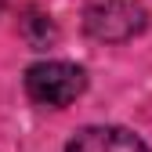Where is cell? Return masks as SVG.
Here are the masks:
<instances>
[{
  "instance_id": "3",
  "label": "cell",
  "mask_w": 152,
  "mask_h": 152,
  "mask_svg": "<svg viewBox=\"0 0 152 152\" xmlns=\"http://www.w3.org/2000/svg\"><path fill=\"white\" fill-rule=\"evenodd\" d=\"M65 152H148L138 134L123 127H83Z\"/></svg>"
},
{
  "instance_id": "1",
  "label": "cell",
  "mask_w": 152,
  "mask_h": 152,
  "mask_svg": "<svg viewBox=\"0 0 152 152\" xmlns=\"http://www.w3.org/2000/svg\"><path fill=\"white\" fill-rule=\"evenodd\" d=\"M83 87H87V76L72 62H36L26 72V94L36 105L65 109L69 102L83 94Z\"/></svg>"
},
{
  "instance_id": "2",
  "label": "cell",
  "mask_w": 152,
  "mask_h": 152,
  "mask_svg": "<svg viewBox=\"0 0 152 152\" xmlns=\"http://www.w3.org/2000/svg\"><path fill=\"white\" fill-rule=\"evenodd\" d=\"M83 26L94 40L120 44V40H130L134 33H141L145 7L138 0H91L87 15H83Z\"/></svg>"
},
{
  "instance_id": "4",
  "label": "cell",
  "mask_w": 152,
  "mask_h": 152,
  "mask_svg": "<svg viewBox=\"0 0 152 152\" xmlns=\"http://www.w3.org/2000/svg\"><path fill=\"white\" fill-rule=\"evenodd\" d=\"M0 7H4V0H0Z\"/></svg>"
}]
</instances>
